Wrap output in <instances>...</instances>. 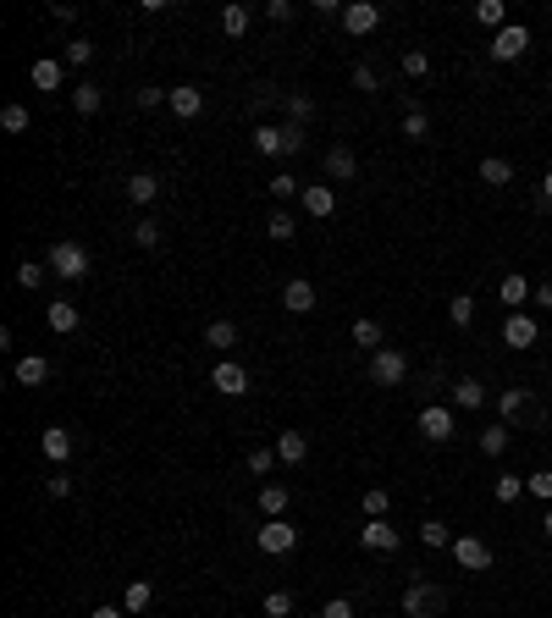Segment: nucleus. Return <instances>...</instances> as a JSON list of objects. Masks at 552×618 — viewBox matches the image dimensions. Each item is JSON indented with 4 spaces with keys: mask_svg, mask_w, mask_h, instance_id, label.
<instances>
[{
    "mask_svg": "<svg viewBox=\"0 0 552 618\" xmlns=\"http://www.w3.org/2000/svg\"><path fill=\"white\" fill-rule=\"evenodd\" d=\"M536 304H541V309H552V282H541V287H536Z\"/></svg>",
    "mask_w": 552,
    "mask_h": 618,
    "instance_id": "bf43d9fd",
    "label": "nucleus"
},
{
    "mask_svg": "<svg viewBox=\"0 0 552 618\" xmlns=\"http://www.w3.org/2000/svg\"><path fill=\"white\" fill-rule=\"evenodd\" d=\"M447 398H453V409H464V414H480V409H486V398H492V393H486V386H480V376H459V381L447 386Z\"/></svg>",
    "mask_w": 552,
    "mask_h": 618,
    "instance_id": "9b49d317",
    "label": "nucleus"
},
{
    "mask_svg": "<svg viewBox=\"0 0 552 618\" xmlns=\"http://www.w3.org/2000/svg\"><path fill=\"white\" fill-rule=\"evenodd\" d=\"M426 72H431V55L426 50H409L403 55V78H426Z\"/></svg>",
    "mask_w": 552,
    "mask_h": 618,
    "instance_id": "8fccbe9b",
    "label": "nucleus"
},
{
    "mask_svg": "<svg viewBox=\"0 0 552 618\" xmlns=\"http://www.w3.org/2000/svg\"><path fill=\"white\" fill-rule=\"evenodd\" d=\"M442 607H447V591L431 585V580H414L403 591V618H437Z\"/></svg>",
    "mask_w": 552,
    "mask_h": 618,
    "instance_id": "f03ea898",
    "label": "nucleus"
},
{
    "mask_svg": "<svg viewBox=\"0 0 552 618\" xmlns=\"http://www.w3.org/2000/svg\"><path fill=\"white\" fill-rule=\"evenodd\" d=\"M525 492H531V497H541V503H552V470H536V475L525 480Z\"/></svg>",
    "mask_w": 552,
    "mask_h": 618,
    "instance_id": "09e8293b",
    "label": "nucleus"
},
{
    "mask_svg": "<svg viewBox=\"0 0 552 618\" xmlns=\"http://www.w3.org/2000/svg\"><path fill=\"white\" fill-rule=\"evenodd\" d=\"M28 78H34V89H39V94H55L61 83H67V61H50V55H39Z\"/></svg>",
    "mask_w": 552,
    "mask_h": 618,
    "instance_id": "f3484780",
    "label": "nucleus"
},
{
    "mask_svg": "<svg viewBox=\"0 0 552 618\" xmlns=\"http://www.w3.org/2000/svg\"><path fill=\"white\" fill-rule=\"evenodd\" d=\"M299 205H304V216H315V221H327V216L337 210V193H332L327 182H310V188L299 193Z\"/></svg>",
    "mask_w": 552,
    "mask_h": 618,
    "instance_id": "2eb2a0df",
    "label": "nucleus"
},
{
    "mask_svg": "<svg viewBox=\"0 0 552 618\" xmlns=\"http://www.w3.org/2000/svg\"><path fill=\"white\" fill-rule=\"evenodd\" d=\"M266 17H271V22H287V17H293V0H271Z\"/></svg>",
    "mask_w": 552,
    "mask_h": 618,
    "instance_id": "4d7b16f0",
    "label": "nucleus"
},
{
    "mask_svg": "<svg viewBox=\"0 0 552 618\" xmlns=\"http://www.w3.org/2000/svg\"><path fill=\"white\" fill-rule=\"evenodd\" d=\"M475 22L497 34V28H508V6H503V0H480V6H475Z\"/></svg>",
    "mask_w": 552,
    "mask_h": 618,
    "instance_id": "473e14b6",
    "label": "nucleus"
},
{
    "mask_svg": "<svg viewBox=\"0 0 552 618\" xmlns=\"http://www.w3.org/2000/svg\"><path fill=\"white\" fill-rule=\"evenodd\" d=\"M541 536H547V541H552V508H547V519H541Z\"/></svg>",
    "mask_w": 552,
    "mask_h": 618,
    "instance_id": "680f3d73",
    "label": "nucleus"
},
{
    "mask_svg": "<svg viewBox=\"0 0 552 618\" xmlns=\"http://www.w3.org/2000/svg\"><path fill=\"white\" fill-rule=\"evenodd\" d=\"M365 513L386 519V513H393V492H386V486H370V492H365Z\"/></svg>",
    "mask_w": 552,
    "mask_h": 618,
    "instance_id": "58836bf2",
    "label": "nucleus"
},
{
    "mask_svg": "<svg viewBox=\"0 0 552 618\" xmlns=\"http://www.w3.org/2000/svg\"><path fill=\"white\" fill-rule=\"evenodd\" d=\"M259 613L266 618H293V591H271L266 602H259Z\"/></svg>",
    "mask_w": 552,
    "mask_h": 618,
    "instance_id": "ea45409f",
    "label": "nucleus"
},
{
    "mask_svg": "<svg viewBox=\"0 0 552 618\" xmlns=\"http://www.w3.org/2000/svg\"><path fill=\"white\" fill-rule=\"evenodd\" d=\"M89 618H127V607H111V602H106V607H94Z\"/></svg>",
    "mask_w": 552,
    "mask_h": 618,
    "instance_id": "13d9d810",
    "label": "nucleus"
},
{
    "mask_svg": "<svg viewBox=\"0 0 552 618\" xmlns=\"http://www.w3.org/2000/svg\"><path fill=\"white\" fill-rule=\"evenodd\" d=\"M453 563H459V569H470V574H486V569H492V546H486L480 536H453Z\"/></svg>",
    "mask_w": 552,
    "mask_h": 618,
    "instance_id": "39448f33",
    "label": "nucleus"
},
{
    "mask_svg": "<svg viewBox=\"0 0 552 618\" xmlns=\"http://www.w3.org/2000/svg\"><path fill=\"white\" fill-rule=\"evenodd\" d=\"M492 497H497L503 508H514L519 497H525V480H519V475H508V470H503V475L492 480Z\"/></svg>",
    "mask_w": 552,
    "mask_h": 618,
    "instance_id": "2f4dec72",
    "label": "nucleus"
},
{
    "mask_svg": "<svg viewBox=\"0 0 552 618\" xmlns=\"http://www.w3.org/2000/svg\"><path fill=\"white\" fill-rule=\"evenodd\" d=\"M320 618H353V602H348V597H332L327 607H320Z\"/></svg>",
    "mask_w": 552,
    "mask_h": 618,
    "instance_id": "5fc2aeb1",
    "label": "nucleus"
},
{
    "mask_svg": "<svg viewBox=\"0 0 552 618\" xmlns=\"http://www.w3.org/2000/svg\"><path fill=\"white\" fill-rule=\"evenodd\" d=\"M370 381H376V386H403V381H409V353L376 348V353H370Z\"/></svg>",
    "mask_w": 552,
    "mask_h": 618,
    "instance_id": "20e7f679",
    "label": "nucleus"
},
{
    "mask_svg": "<svg viewBox=\"0 0 552 618\" xmlns=\"http://www.w3.org/2000/svg\"><path fill=\"white\" fill-rule=\"evenodd\" d=\"M50 276H61V282H83L89 276V249L83 243H72V238H61L55 249H50Z\"/></svg>",
    "mask_w": 552,
    "mask_h": 618,
    "instance_id": "f257e3e1",
    "label": "nucleus"
},
{
    "mask_svg": "<svg viewBox=\"0 0 552 618\" xmlns=\"http://www.w3.org/2000/svg\"><path fill=\"white\" fill-rule=\"evenodd\" d=\"M45 492H50V497H72V492H78V480H72V475H50V480H45Z\"/></svg>",
    "mask_w": 552,
    "mask_h": 618,
    "instance_id": "864d4df0",
    "label": "nucleus"
},
{
    "mask_svg": "<svg viewBox=\"0 0 552 618\" xmlns=\"http://www.w3.org/2000/svg\"><path fill=\"white\" fill-rule=\"evenodd\" d=\"M271 193H276V199H293V193H299V177H293V172H276V177H271Z\"/></svg>",
    "mask_w": 552,
    "mask_h": 618,
    "instance_id": "603ef678",
    "label": "nucleus"
},
{
    "mask_svg": "<svg viewBox=\"0 0 552 618\" xmlns=\"http://www.w3.org/2000/svg\"><path fill=\"white\" fill-rule=\"evenodd\" d=\"M221 34H233V39L249 34V6H226L221 12Z\"/></svg>",
    "mask_w": 552,
    "mask_h": 618,
    "instance_id": "a19ab883",
    "label": "nucleus"
},
{
    "mask_svg": "<svg viewBox=\"0 0 552 618\" xmlns=\"http://www.w3.org/2000/svg\"><path fill=\"white\" fill-rule=\"evenodd\" d=\"M39 447H45V459H50V464H67L72 453H78V442H72V431H67V426H50V431L39 436Z\"/></svg>",
    "mask_w": 552,
    "mask_h": 618,
    "instance_id": "dca6fc26",
    "label": "nucleus"
},
{
    "mask_svg": "<svg viewBox=\"0 0 552 618\" xmlns=\"http://www.w3.org/2000/svg\"><path fill=\"white\" fill-rule=\"evenodd\" d=\"M61 61H67V67H89V61H94V45H89V39L78 34V39L67 45V55H61Z\"/></svg>",
    "mask_w": 552,
    "mask_h": 618,
    "instance_id": "49530a36",
    "label": "nucleus"
},
{
    "mask_svg": "<svg viewBox=\"0 0 552 618\" xmlns=\"http://www.w3.org/2000/svg\"><path fill=\"white\" fill-rule=\"evenodd\" d=\"M45 320H50V332L72 337V332H78V304H72V299H55V304L45 309Z\"/></svg>",
    "mask_w": 552,
    "mask_h": 618,
    "instance_id": "393cba45",
    "label": "nucleus"
},
{
    "mask_svg": "<svg viewBox=\"0 0 552 618\" xmlns=\"http://www.w3.org/2000/svg\"><path fill=\"white\" fill-rule=\"evenodd\" d=\"M45 276H50V266H34V259H22V266H17V287H28V292L45 287Z\"/></svg>",
    "mask_w": 552,
    "mask_h": 618,
    "instance_id": "37998d69",
    "label": "nucleus"
},
{
    "mask_svg": "<svg viewBox=\"0 0 552 618\" xmlns=\"http://www.w3.org/2000/svg\"><path fill=\"white\" fill-rule=\"evenodd\" d=\"M276 459H282V464H304V459H310V436H304V431H282V436H276Z\"/></svg>",
    "mask_w": 552,
    "mask_h": 618,
    "instance_id": "a878e982",
    "label": "nucleus"
},
{
    "mask_svg": "<svg viewBox=\"0 0 552 618\" xmlns=\"http://www.w3.org/2000/svg\"><path fill=\"white\" fill-rule=\"evenodd\" d=\"M525 403H531V393H525V386H508V393H497V419H503V426H519Z\"/></svg>",
    "mask_w": 552,
    "mask_h": 618,
    "instance_id": "bb28decb",
    "label": "nucleus"
},
{
    "mask_svg": "<svg viewBox=\"0 0 552 618\" xmlns=\"http://www.w3.org/2000/svg\"><path fill=\"white\" fill-rule=\"evenodd\" d=\"M353 343H360V348H370V353H376V348H386V337H381V320H370V315H365V320H353Z\"/></svg>",
    "mask_w": 552,
    "mask_h": 618,
    "instance_id": "c9c22d12",
    "label": "nucleus"
},
{
    "mask_svg": "<svg viewBox=\"0 0 552 618\" xmlns=\"http://www.w3.org/2000/svg\"><path fill=\"white\" fill-rule=\"evenodd\" d=\"M497 299H503V304H508V315H514V309H525V304L536 299V287H531V276H525V271H514V276H503V282H497Z\"/></svg>",
    "mask_w": 552,
    "mask_h": 618,
    "instance_id": "ddd939ff",
    "label": "nucleus"
},
{
    "mask_svg": "<svg viewBox=\"0 0 552 618\" xmlns=\"http://www.w3.org/2000/svg\"><path fill=\"white\" fill-rule=\"evenodd\" d=\"M414 426H420V436H426V442H453V409H447V403H426Z\"/></svg>",
    "mask_w": 552,
    "mask_h": 618,
    "instance_id": "9d476101",
    "label": "nucleus"
},
{
    "mask_svg": "<svg viewBox=\"0 0 552 618\" xmlns=\"http://www.w3.org/2000/svg\"><path fill=\"white\" fill-rule=\"evenodd\" d=\"M420 546H426V552H437V546H453V530L442 525V519H426V525H420Z\"/></svg>",
    "mask_w": 552,
    "mask_h": 618,
    "instance_id": "e433bc0d",
    "label": "nucleus"
},
{
    "mask_svg": "<svg viewBox=\"0 0 552 618\" xmlns=\"http://www.w3.org/2000/svg\"><path fill=\"white\" fill-rule=\"evenodd\" d=\"M106 106V94H100V83H78L72 89V111L78 116H94V111H100Z\"/></svg>",
    "mask_w": 552,
    "mask_h": 618,
    "instance_id": "c756f323",
    "label": "nucleus"
},
{
    "mask_svg": "<svg viewBox=\"0 0 552 618\" xmlns=\"http://www.w3.org/2000/svg\"><path fill=\"white\" fill-rule=\"evenodd\" d=\"M149 602H155V585H149V580H133V585L122 591V607H127V613H144Z\"/></svg>",
    "mask_w": 552,
    "mask_h": 618,
    "instance_id": "f704fd0d",
    "label": "nucleus"
},
{
    "mask_svg": "<svg viewBox=\"0 0 552 618\" xmlns=\"http://www.w3.org/2000/svg\"><path fill=\"white\" fill-rule=\"evenodd\" d=\"M160 100H172V89H155V83L139 89V106H160Z\"/></svg>",
    "mask_w": 552,
    "mask_h": 618,
    "instance_id": "6e6d98bb",
    "label": "nucleus"
},
{
    "mask_svg": "<svg viewBox=\"0 0 552 618\" xmlns=\"http://www.w3.org/2000/svg\"><path fill=\"white\" fill-rule=\"evenodd\" d=\"M282 309H293V315H315V282L293 276V282L282 287Z\"/></svg>",
    "mask_w": 552,
    "mask_h": 618,
    "instance_id": "a211bd4d",
    "label": "nucleus"
},
{
    "mask_svg": "<svg viewBox=\"0 0 552 618\" xmlns=\"http://www.w3.org/2000/svg\"><path fill=\"white\" fill-rule=\"evenodd\" d=\"M0 127H6V133H28V111H22V106H6V111H0Z\"/></svg>",
    "mask_w": 552,
    "mask_h": 618,
    "instance_id": "3c124183",
    "label": "nucleus"
},
{
    "mask_svg": "<svg viewBox=\"0 0 552 618\" xmlns=\"http://www.w3.org/2000/svg\"><path fill=\"white\" fill-rule=\"evenodd\" d=\"M486 50H492V61H519V55L531 50V28H525V22H508V28H497V34H492V45H486Z\"/></svg>",
    "mask_w": 552,
    "mask_h": 618,
    "instance_id": "423d86ee",
    "label": "nucleus"
},
{
    "mask_svg": "<svg viewBox=\"0 0 552 618\" xmlns=\"http://www.w3.org/2000/svg\"><path fill=\"white\" fill-rule=\"evenodd\" d=\"M17 381L22 386H45L50 381V360H45V353H22V360H17Z\"/></svg>",
    "mask_w": 552,
    "mask_h": 618,
    "instance_id": "cd10ccee",
    "label": "nucleus"
},
{
    "mask_svg": "<svg viewBox=\"0 0 552 618\" xmlns=\"http://www.w3.org/2000/svg\"><path fill=\"white\" fill-rule=\"evenodd\" d=\"M403 139H409V144H426V139H431V116L420 111V106L403 111Z\"/></svg>",
    "mask_w": 552,
    "mask_h": 618,
    "instance_id": "7c9ffc66",
    "label": "nucleus"
},
{
    "mask_svg": "<svg viewBox=\"0 0 552 618\" xmlns=\"http://www.w3.org/2000/svg\"><path fill=\"white\" fill-rule=\"evenodd\" d=\"M376 28H381V6H370V0H348L343 6V34L365 39V34H376Z\"/></svg>",
    "mask_w": 552,
    "mask_h": 618,
    "instance_id": "6e6552de",
    "label": "nucleus"
},
{
    "mask_svg": "<svg viewBox=\"0 0 552 618\" xmlns=\"http://www.w3.org/2000/svg\"><path fill=\"white\" fill-rule=\"evenodd\" d=\"M266 226H271V238H282V243H287V238H299V216H293V210H271Z\"/></svg>",
    "mask_w": 552,
    "mask_h": 618,
    "instance_id": "4c0bfd02",
    "label": "nucleus"
},
{
    "mask_svg": "<svg viewBox=\"0 0 552 618\" xmlns=\"http://www.w3.org/2000/svg\"><path fill=\"white\" fill-rule=\"evenodd\" d=\"M166 106H172V116H183V122H193V116H200V111H205V89H200V83H177Z\"/></svg>",
    "mask_w": 552,
    "mask_h": 618,
    "instance_id": "4468645a",
    "label": "nucleus"
},
{
    "mask_svg": "<svg viewBox=\"0 0 552 618\" xmlns=\"http://www.w3.org/2000/svg\"><path fill=\"white\" fill-rule=\"evenodd\" d=\"M210 386H216L221 398H243V393H249V370H243L238 360H216V365H210Z\"/></svg>",
    "mask_w": 552,
    "mask_h": 618,
    "instance_id": "0eeeda50",
    "label": "nucleus"
},
{
    "mask_svg": "<svg viewBox=\"0 0 552 618\" xmlns=\"http://www.w3.org/2000/svg\"><path fill=\"white\" fill-rule=\"evenodd\" d=\"M254 155H287V127L259 122V127H254Z\"/></svg>",
    "mask_w": 552,
    "mask_h": 618,
    "instance_id": "412c9836",
    "label": "nucleus"
},
{
    "mask_svg": "<svg viewBox=\"0 0 552 618\" xmlns=\"http://www.w3.org/2000/svg\"><path fill=\"white\" fill-rule=\"evenodd\" d=\"M536 337H541V326H536V315H525V309H514V315L503 320V343H508L514 353H525V348H536Z\"/></svg>",
    "mask_w": 552,
    "mask_h": 618,
    "instance_id": "1a4fd4ad",
    "label": "nucleus"
},
{
    "mask_svg": "<svg viewBox=\"0 0 552 618\" xmlns=\"http://www.w3.org/2000/svg\"><path fill=\"white\" fill-rule=\"evenodd\" d=\"M348 78H353V89H360V94H381V78H376V67H365V61H360Z\"/></svg>",
    "mask_w": 552,
    "mask_h": 618,
    "instance_id": "de8ad7c7",
    "label": "nucleus"
},
{
    "mask_svg": "<svg viewBox=\"0 0 552 618\" xmlns=\"http://www.w3.org/2000/svg\"><path fill=\"white\" fill-rule=\"evenodd\" d=\"M480 453H486V459H503V453H508V426H503V419L480 431Z\"/></svg>",
    "mask_w": 552,
    "mask_h": 618,
    "instance_id": "72a5a7b5",
    "label": "nucleus"
},
{
    "mask_svg": "<svg viewBox=\"0 0 552 618\" xmlns=\"http://www.w3.org/2000/svg\"><path fill=\"white\" fill-rule=\"evenodd\" d=\"M287 116H293V127H304L315 116V100H310V94H287Z\"/></svg>",
    "mask_w": 552,
    "mask_h": 618,
    "instance_id": "c03bdc74",
    "label": "nucleus"
},
{
    "mask_svg": "<svg viewBox=\"0 0 552 618\" xmlns=\"http://www.w3.org/2000/svg\"><path fill=\"white\" fill-rule=\"evenodd\" d=\"M205 348H216V353H226V348H238V320H226V315H216L210 326H205Z\"/></svg>",
    "mask_w": 552,
    "mask_h": 618,
    "instance_id": "b1692460",
    "label": "nucleus"
},
{
    "mask_svg": "<svg viewBox=\"0 0 552 618\" xmlns=\"http://www.w3.org/2000/svg\"><path fill=\"white\" fill-rule=\"evenodd\" d=\"M536 193H541V199H547V205H552V172H547V177H541V188H536Z\"/></svg>",
    "mask_w": 552,
    "mask_h": 618,
    "instance_id": "052dcab7",
    "label": "nucleus"
},
{
    "mask_svg": "<svg viewBox=\"0 0 552 618\" xmlns=\"http://www.w3.org/2000/svg\"><path fill=\"white\" fill-rule=\"evenodd\" d=\"M160 238H166V233H160V221H139L133 226V243L139 249H160Z\"/></svg>",
    "mask_w": 552,
    "mask_h": 618,
    "instance_id": "a18cd8bd",
    "label": "nucleus"
},
{
    "mask_svg": "<svg viewBox=\"0 0 552 618\" xmlns=\"http://www.w3.org/2000/svg\"><path fill=\"white\" fill-rule=\"evenodd\" d=\"M360 546H365V552H398V546H403V536L393 530V519H365Z\"/></svg>",
    "mask_w": 552,
    "mask_h": 618,
    "instance_id": "f8f14e48",
    "label": "nucleus"
},
{
    "mask_svg": "<svg viewBox=\"0 0 552 618\" xmlns=\"http://www.w3.org/2000/svg\"><path fill=\"white\" fill-rule=\"evenodd\" d=\"M127 199H133V205H155L160 199V177L155 172H127Z\"/></svg>",
    "mask_w": 552,
    "mask_h": 618,
    "instance_id": "6ab92c4d",
    "label": "nucleus"
},
{
    "mask_svg": "<svg viewBox=\"0 0 552 618\" xmlns=\"http://www.w3.org/2000/svg\"><path fill=\"white\" fill-rule=\"evenodd\" d=\"M475 177H480L486 188H508V182H514V160H503V155H486L480 166H475Z\"/></svg>",
    "mask_w": 552,
    "mask_h": 618,
    "instance_id": "4be33fe9",
    "label": "nucleus"
},
{
    "mask_svg": "<svg viewBox=\"0 0 552 618\" xmlns=\"http://www.w3.org/2000/svg\"><path fill=\"white\" fill-rule=\"evenodd\" d=\"M327 177H337V182H353V177H360V160H353L348 144H332V149H327Z\"/></svg>",
    "mask_w": 552,
    "mask_h": 618,
    "instance_id": "aec40b11",
    "label": "nucleus"
},
{
    "mask_svg": "<svg viewBox=\"0 0 552 618\" xmlns=\"http://www.w3.org/2000/svg\"><path fill=\"white\" fill-rule=\"evenodd\" d=\"M254 503H259V513H266V519H282L287 513V503H293V492H287V486H259V492H254Z\"/></svg>",
    "mask_w": 552,
    "mask_h": 618,
    "instance_id": "5701e85b",
    "label": "nucleus"
},
{
    "mask_svg": "<svg viewBox=\"0 0 552 618\" xmlns=\"http://www.w3.org/2000/svg\"><path fill=\"white\" fill-rule=\"evenodd\" d=\"M447 320H453L459 332L475 326V299H470V292H453V299H447Z\"/></svg>",
    "mask_w": 552,
    "mask_h": 618,
    "instance_id": "c85d7f7f",
    "label": "nucleus"
},
{
    "mask_svg": "<svg viewBox=\"0 0 552 618\" xmlns=\"http://www.w3.org/2000/svg\"><path fill=\"white\" fill-rule=\"evenodd\" d=\"M276 464H282V459H276V447H254V453H249V475H254V480H259V475H271Z\"/></svg>",
    "mask_w": 552,
    "mask_h": 618,
    "instance_id": "79ce46f5",
    "label": "nucleus"
},
{
    "mask_svg": "<svg viewBox=\"0 0 552 618\" xmlns=\"http://www.w3.org/2000/svg\"><path fill=\"white\" fill-rule=\"evenodd\" d=\"M254 546L266 552V558H282V552L299 546V525H287V519H266V525L254 530Z\"/></svg>",
    "mask_w": 552,
    "mask_h": 618,
    "instance_id": "7ed1b4c3",
    "label": "nucleus"
}]
</instances>
